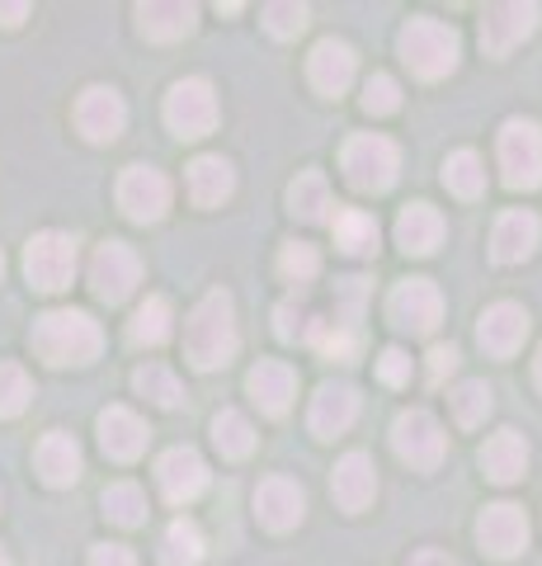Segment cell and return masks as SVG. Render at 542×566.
I'll list each match as a JSON object with an SVG mask.
<instances>
[{
	"label": "cell",
	"instance_id": "cell-1",
	"mask_svg": "<svg viewBox=\"0 0 542 566\" xmlns=\"http://www.w3.org/2000/svg\"><path fill=\"white\" fill-rule=\"evenodd\" d=\"M184 354H189V364L194 368H203V374L232 364V354H236V312H232V297H226L222 289H213L194 312H189Z\"/></svg>",
	"mask_w": 542,
	"mask_h": 566
},
{
	"label": "cell",
	"instance_id": "cell-2",
	"mask_svg": "<svg viewBox=\"0 0 542 566\" xmlns=\"http://www.w3.org/2000/svg\"><path fill=\"white\" fill-rule=\"evenodd\" d=\"M104 345L99 335V322L91 312H47L39 316V326H33V349H39V359H47L52 368H66V364H91Z\"/></svg>",
	"mask_w": 542,
	"mask_h": 566
},
{
	"label": "cell",
	"instance_id": "cell-3",
	"mask_svg": "<svg viewBox=\"0 0 542 566\" xmlns=\"http://www.w3.org/2000/svg\"><path fill=\"white\" fill-rule=\"evenodd\" d=\"M463 57V43L444 20H411L401 29V62L419 81H444Z\"/></svg>",
	"mask_w": 542,
	"mask_h": 566
},
{
	"label": "cell",
	"instance_id": "cell-4",
	"mask_svg": "<svg viewBox=\"0 0 542 566\" xmlns=\"http://www.w3.org/2000/svg\"><path fill=\"white\" fill-rule=\"evenodd\" d=\"M340 170L344 180L354 185L359 193H382L396 185V170H401V151L396 142L378 137V133H359L344 142V156H340Z\"/></svg>",
	"mask_w": 542,
	"mask_h": 566
},
{
	"label": "cell",
	"instance_id": "cell-5",
	"mask_svg": "<svg viewBox=\"0 0 542 566\" xmlns=\"http://www.w3.org/2000/svg\"><path fill=\"white\" fill-rule=\"evenodd\" d=\"M500 180L510 189L542 185V128L529 118H510L500 128Z\"/></svg>",
	"mask_w": 542,
	"mask_h": 566
},
{
	"label": "cell",
	"instance_id": "cell-6",
	"mask_svg": "<svg viewBox=\"0 0 542 566\" xmlns=\"http://www.w3.org/2000/svg\"><path fill=\"white\" fill-rule=\"evenodd\" d=\"M166 128L174 137H208L217 128V95L213 85L189 76V81H174L170 95H166Z\"/></svg>",
	"mask_w": 542,
	"mask_h": 566
},
{
	"label": "cell",
	"instance_id": "cell-7",
	"mask_svg": "<svg viewBox=\"0 0 542 566\" xmlns=\"http://www.w3.org/2000/svg\"><path fill=\"white\" fill-rule=\"evenodd\" d=\"M24 274L33 289L62 293L76 279V241L66 232H39L24 245Z\"/></svg>",
	"mask_w": 542,
	"mask_h": 566
},
{
	"label": "cell",
	"instance_id": "cell-8",
	"mask_svg": "<svg viewBox=\"0 0 542 566\" xmlns=\"http://www.w3.org/2000/svg\"><path fill=\"white\" fill-rule=\"evenodd\" d=\"M142 283V260H137V251L128 241H104L95 260H91V289L99 303H128L132 289Z\"/></svg>",
	"mask_w": 542,
	"mask_h": 566
},
{
	"label": "cell",
	"instance_id": "cell-9",
	"mask_svg": "<svg viewBox=\"0 0 542 566\" xmlns=\"http://www.w3.org/2000/svg\"><path fill=\"white\" fill-rule=\"evenodd\" d=\"M444 424L434 420L429 411H401L396 424H392V449L401 463H411L419 472H429V468H439L444 463Z\"/></svg>",
	"mask_w": 542,
	"mask_h": 566
},
{
	"label": "cell",
	"instance_id": "cell-10",
	"mask_svg": "<svg viewBox=\"0 0 542 566\" xmlns=\"http://www.w3.org/2000/svg\"><path fill=\"white\" fill-rule=\"evenodd\" d=\"M392 322L401 331H411V335H434L444 322V293L434 289L429 279H401L396 289H392Z\"/></svg>",
	"mask_w": 542,
	"mask_h": 566
},
{
	"label": "cell",
	"instance_id": "cell-11",
	"mask_svg": "<svg viewBox=\"0 0 542 566\" xmlns=\"http://www.w3.org/2000/svg\"><path fill=\"white\" fill-rule=\"evenodd\" d=\"M542 10L533 6V0H504V6H491L481 20V48L486 57H504V52H514L529 33L538 29Z\"/></svg>",
	"mask_w": 542,
	"mask_h": 566
},
{
	"label": "cell",
	"instance_id": "cell-12",
	"mask_svg": "<svg viewBox=\"0 0 542 566\" xmlns=\"http://www.w3.org/2000/svg\"><path fill=\"white\" fill-rule=\"evenodd\" d=\"M118 208L132 222H161L170 208V180L151 166H128L118 175Z\"/></svg>",
	"mask_w": 542,
	"mask_h": 566
},
{
	"label": "cell",
	"instance_id": "cell-13",
	"mask_svg": "<svg viewBox=\"0 0 542 566\" xmlns=\"http://www.w3.org/2000/svg\"><path fill=\"white\" fill-rule=\"evenodd\" d=\"M477 543H481L491 557H500V562L519 557L523 547H529V515H523L519 505H510V501L486 505L481 520H477Z\"/></svg>",
	"mask_w": 542,
	"mask_h": 566
},
{
	"label": "cell",
	"instance_id": "cell-14",
	"mask_svg": "<svg viewBox=\"0 0 542 566\" xmlns=\"http://www.w3.org/2000/svg\"><path fill=\"white\" fill-rule=\"evenodd\" d=\"M307 515V495L297 482H288V476H269V482H259L255 491V520L269 528V534H288V528H297Z\"/></svg>",
	"mask_w": 542,
	"mask_h": 566
},
{
	"label": "cell",
	"instance_id": "cell-15",
	"mask_svg": "<svg viewBox=\"0 0 542 566\" xmlns=\"http://www.w3.org/2000/svg\"><path fill=\"white\" fill-rule=\"evenodd\" d=\"M156 482H161V495L170 505H189L208 491V463L194 449H170L156 463Z\"/></svg>",
	"mask_w": 542,
	"mask_h": 566
},
{
	"label": "cell",
	"instance_id": "cell-16",
	"mask_svg": "<svg viewBox=\"0 0 542 566\" xmlns=\"http://www.w3.org/2000/svg\"><path fill=\"white\" fill-rule=\"evenodd\" d=\"M124 123H128L124 95L109 91V85H91V91L76 99V128L91 137V142H99V147L124 133Z\"/></svg>",
	"mask_w": 542,
	"mask_h": 566
},
{
	"label": "cell",
	"instance_id": "cell-17",
	"mask_svg": "<svg viewBox=\"0 0 542 566\" xmlns=\"http://www.w3.org/2000/svg\"><path fill=\"white\" fill-rule=\"evenodd\" d=\"M330 495H336V505L349 510V515H359V510L373 505L378 495V468L369 453H344L336 463V476H330Z\"/></svg>",
	"mask_w": 542,
	"mask_h": 566
},
{
	"label": "cell",
	"instance_id": "cell-18",
	"mask_svg": "<svg viewBox=\"0 0 542 566\" xmlns=\"http://www.w3.org/2000/svg\"><path fill=\"white\" fill-rule=\"evenodd\" d=\"M523 335H529V312H523L519 303L486 307L481 326H477V340H481V349L491 354V359H510V354H519Z\"/></svg>",
	"mask_w": 542,
	"mask_h": 566
},
{
	"label": "cell",
	"instance_id": "cell-19",
	"mask_svg": "<svg viewBox=\"0 0 542 566\" xmlns=\"http://www.w3.org/2000/svg\"><path fill=\"white\" fill-rule=\"evenodd\" d=\"M147 420L142 416H132L128 406H109V411L99 416V449L114 458V463H132V458H142L147 453Z\"/></svg>",
	"mask_w": 542,
	"mask_h": 566
},
{
	"label": "cell",
	"instance_id": "cell-20",
	"mask_svg": "<svg viewBox=\"0 0 542 566\" xmlns=\"http://www.w3.org/2000/svg\"><path fill=\"white\" fill-rule=\"evenodd\" d=\"M359 416V392L349 382H326L317 387V397H311V411H307V424L317 439H336L344 434L349 424Z\"/></svg>",
	"mask_w": 542,
	"mask_h": 566
},
{
	"label": "cell",
	"instance_id": "cell-21",
	"mask_svg": "<svg viewBox=\"0 0 542 566\" xmlns=\"http://www.w3.org/2000/svg\"><path fill=\"white\" fill-rule=\"evenodd\" d=\"M246 392L265 416H288V406L297 397V374L278 359H259L246 374Z\"/></svg>",
	"mask_w": 542,
	"mask_h": 566
},
{
	"label": "cell",
	"instance_id": "cell-22",
	"mask_svg": "<svg viewBox=\"0 0 542 566\" xmlns=\"http://www.w3.org/2000/svg\"><path fill=\"white\" fill-rule=\"evenodd\" d=\"M354 48L340 43V39H326L311 48V57H307V76L311 85H317L321 95H344L349 91V81H354Z\"/></svg>",
	"mask_w": 542,
	"mask_h": 566
},
{
	"label": "cell",
	"instance_id": "cell-23",
	"mask_svg": "<svg viewBox=\"0 0 542 566\" xmlns=\"http://www.w3.org/2000/svg\"><path fill=\"white\" fill-rule=\"evenodd\" d=\"M538 237H542V222L533 218V212H500L496 218V232H491V255L500 264H519V260H529L538 251Z\"/></svg>",
	"mask_w": 542,
	"mask_h": 566
},
{
	"label": "cell",
	"instance_id": "cell-24",
	"mask_svg": "<svg viewBox=\"0 0 542 566\" xmlns=\"http://www.w3.org/2000/svg\"><path fill=\"white\" fill-rule=\"evenodd\" d=\"M523 468H529V444H523V434L519 430H500L486 439V449H481V472L491 476V482L500 486H510L523 476Z\"/></svg>",
	"mask_w": 542,
	"mask_h": 566
},
{
	"label": "cell",
	"instance_id": "cell-25",
	"mask_svg": "<svg viewBox=\"0 0 542 566\" xmlns=\"http://www.w3.org/2000/svg\"><path fill=\"white\" fill-rule=\"evenodd\" d=\"M199 10L184 6V0H151V6H137V24H142V33L151 43H174L184 39L189 29H194Z\"/></svg>",
	"mask_w": 542,
	"mask_h": 566
},
{
	"label": "cell",
	"instance_id": "cell-26",
	"mask_svg": "<svg viewBox=\"0 0 542 566\" xmlns=\"http://www.w3.org/2000/svg\"><path fill=\"white\" fill-rule=\"evenodd\" d=\"M33 463H39V476H43L47 486H72L76 476H81V449H76L72 434L52 430V434L39 439V453H33Z\"/></svg>",
	"mask_w": 542,
	"mask_h": 566
},
{
	"label": "cell",
	"instance_id": "cell-27",
	"mask_svg": "<svg viewBox=\"0 0 542 566\" xmlns=\"http://www.w3.org/2000/svg\"><path fill=\"white\" fill-rule=\"evenodd\" d=\"M439 241H444L439 208H429V203L401 208V218H396V245H401V251H406V255H429Z\"/></svg>",
	"mask_w": 542,
	"mask_h": 566
},
{
	"label": "cell",
	"instance_id": "cell-28",
	"mask_svg": "<svg viewBox=\"0 0 542 566\" xmlns=\"http://www.w3.org/2000/svg\"><path fill=\"white\" fill-rule=\"evenodd\" d=\"M236 189V170L222 161V156H199L194 166H189V199L199 208H222L232 199Z\"/></svg>",
	"mask_w": 542,
	"mask_h": 566
},
{
	"label": "cell",
	"instance_id": "cell-29",
	"mask_svg": "<svg viewBox=\"0 0 542 566\" xmlns=\"http://www.w3.org/2000/svg\"><path fill=\"white\" fill-rule=\"evenodd\" d=\"M330 208H336V203H330L326 175H321V170L297 175L293 189H288V212H293V218H302V222H326Z\"/></svg>",
	"mask_w": 542,
	"mask_h": 566
},
{
	"label": "cell",
	"instance_id": "cell-30",
	"mask_svg": "<svg viewBox=\"0 0 542 566\" xmlns=\"http://www.w3.org/2000/svg\"><path fill=\"white\" fill-rule=\"evenodd\" d=\"M170 322H174V312H170L166 297H147V303L132 312V322H128V340H132L137 349L166 345V340H170Z\"/></svg>",
	"mask_w": 542,
	"mask_h": 566
},
{
	"label": "cell",
	"instance_id": "cell-31",
	"mask_svg": "<svg viewBox=\"0 0 542 566\" xmlns=\"http://www.w3.org/2000/svg\"><path fill=\"white\" fill-rule=\"evenodd\" d=\"M336 245L344 255H373L378 251V222L363 208H344L336 212Z\"/></svg>",
	"mask_w": 542,
	"mask_h": 566
},
{
	"label": "cell",
	"instance_id": "cell-32",
	"mask_svg": "<svg viewBox=\"0 0 542 566\" xmlns=\"http://www.w3.org/2000/svg\"><path fill=\"white\" fill-rule=\"evenodd\" d=\"M203 562V534L194 520H174L161 538V566H199Z\"/></svg>",
	"mask_w": 542,
	"mask_h": 566
},
{
	"label": "cell",
	"instance_id": "cell-33",
	"mask_svg": "<svg viewBox=\"0 0 542 566\" xmlns=\"http://www.w3.org/2000/svg\"><path fill=\"white\" fill-rule=\"evenodd\" d=\"M444 185L458 193V199H481V189H486V166H481V156L477 151H453L448 161H444Z\"/></svg>",
	"mask_w": 542,
	"mask_h": 566
},
{
	"label": "cell",
	"instance_id": "cell-34",
	"mask_svg": "<svg viewBox=\"0 0 542 566\" xmlns=\"http://www.w3.org/2000/svg\"><path fill=\"white\" fill-rule=\"evenodd\" d=\"M213 444H217V453L222 458H246L251 449H255V430H251V420L241 416V411H217L213 416Z\"/></svg>",
	"mask_w": 542,
	"mask_h": 566
},
{
	"label": "cell",
	"instance_id": "cell-35",
	"mask_svg": "<svg viewBox=\"0 0 542 566\" xmlns=\"http://www.w3.org/2000/svg\"><path fill=\"white\" fill-rule=\"evenodd\" d=\"M104 515H109L118 528H137V524H147V495L142 486H132V482H114L109 491H104Z\"/></svg>",
	"mask_w": 542,
	"mask_h": 566
},
{
	"label": "cell",
	"instance_id": "cell-36",
	"mask_svg": "<svg viewBox=\"0 0 542 566\" xmlns=\"http://www.w3.org/2000/svg\"><path fill=\"white\" fill-rule=\"evenodd\" d=\"M132 387H137V392H142L147 401L166 406V411H174V406H184V387H180V378H174L170 368H161V364L137 368V374H132Z\"/></svg>",
	"mask_w": 542,
	"mask_h": 566
},
{
	"label": "cell",
	"instance_id": "cell-37",
	"mask_svg": "<svg viewBox=\"0 0 542 566\" xmlns=\"http://www.w3.org/2000/svg\"><path fill=\"white\" fill-rule=\"evenodd\" d=\"M448 401H453V416H458V424H467V430H471V424H481L486 416H491V406H496L491 387L477 382V378L453 387V397H448Z\"/></svg>",
	"mask_w": 542,
	"mask_h": 566
},
{
	"label": "cell",
	"instance_id": "cell-38",
	"mask_svg": "<svg viewBox=\"0 0 542 566\" xmlns=\"http://www.w3.org/2000/svg\"><path fill=\"white\" fill-rule=\"evenodd\" d=\"M33 397V382L20 364H10V359H0V420H14L29 406Z\"/></svg>",
	"mask_w": 542,
	"mask_h": 566
},
{
	"label": "cell",
	"instance_id": "cell-39",
	"mask_svg": "<svg viewBox=\"0 0 542 566\" xmlns=\"http://www.w3.org/2000/svg\"><path fill=\"white\" fill-rule=\"evenodd\" d=\"M265 29L274 33V39H297V33L307 29V20H311V10L302 6V0H274V6H265Z\"/></svg>",
	"mask_w": 542,
	"mask_h": 566
},
{
	"label": "cell",
	"instance_id": "cell-40",
	"mask_svg": "<svg viewBox=\"0 0 542 566\" xmlns=\"http://www.w3.org/2000/svg\"><path fill=\"white\" fill-rule=\"evenodd\" d=\"M396 104H401V85L387 76V71H373L369 81H363V114H396Z\"/></svg>",
	"mask_w": 542,
	"mask_h": 566
},
{
	"label": "cell",
	"instance_id": "cell-41",
	"mask_svg": "<svg viewBox=\"0 0 542 566\" xmlns=\"http://www.w3.org/2000/svg\"><path fill=\"white\" fill-rule=\"evenodd\" d=\"M317 270H321V255L311 251V245H302V241L284 245V255H278V274H284L288 283H307V279H317Z\"/></svg>",
	"mask_w": 542,
	"mask_h": 566
},
{
	"label": "cell",
	"instance_id": "cell-42",
	"mask_svg": "<svg viewBox=\"0 0 542 566\" xmlns=\"http://www.w3.org/2000/svg\"><path fill=\"white\" fill-rule=\"evenodd\" d=\"M378 378L387 382V387H401L411 378V359L401 349H382V359H378Z\"/></svg>",
	"mask_w": 542,
	"mask_h": 566
},
{
	"label": "cell",
	"instance_id": "cell-43",
	"mask_svg": "<svg viewBox=\"0 0 542 566\" xmlns=\"http://www.w3.org/2000/svg\"><path fill=\"white\" fill-rule=\"evenodd\" d=\"M91 566H137V557L124 543H95L91 547Z\"/></svg>",
	"mask_w": 542,
	"mask_h": 566
},
{
	"label": "cell",
	"instance_id": "cell-44",
	"mask_svg": "<svg viewBox=\"0 0 542 566\" xmlns=\"http://www.w3.org/2000/svg\"><path fill=\"white\" fill-rule=\"evenodd\" d=\"M453 368H458V349H453V345H434L429 349V382L439 387L453 374Z\"/></svg>",
	"mask_w": 542,
	"mask_h": 566
},
{
	"label": "cell",
	"instance_id": "cell-45",
	"mask_svg": "<svg viewBox=\"0 0 542 566\" xmlns=\"http://www.w3.org/2000/svg\"><path fill=\"white\" fill-rule=\"evenodd\" d=\"M274 322H278V326H274V331H278V340H297V335H307V326L297 322V312H293V307H278V312H274Z\"/></svg>",
	"mask_w": 542,
	"mask_h": 566
},
{
	"label": "cell",
	"instance_id": "cell-46",
	"mask_svg": "<svg viewBox=\"0 0 542 566\" xmlns=\"http://www.w3.org/2000/svg\"><path fill=\"white\" fill-rule=\"evenodd\" d=\"M29 20V6H24V0H0V24H6V29H20Z\"/></svg>",
	"mask_w": 542,
	"mask_h": 566
},
{
	"label": "cell",
	"instance_id": "cell-47",
	"mask_svg": "<svg viewBox=\"0 0 542 566\" xmlns=\"http://www.w3.org/2000/svg\"><path fill=\"white\" fill-rule=\"evenodd\" d=\"M411 566H448V562H444V553H419Z\"/></svg>",
	"mask_w": 542,
	"mask_h": 566
},
{
	"label": "cell",
	"instance_id": "cell-48",
	"mask_svg": "<svg viewBox=\"0 0 542 566\" xmlns=\"http://www.w3.org/2000/svg\"><path fill=\"white\" fill-rule=\"evenodd\" d=\"M533 382H538V392H542V349H538V359H533Z\"/></svg>",
	"mask_w": 542,
	"mask_h": 566
},
{
	"label": "cell",
	"instance_id": "cell-49",
	"mask_svg": "<svg viewBox=\"0 0 542 566\" xmlns=\"http://www.w3.org/2000/svg\"><path fill=\"white\" fill-rule=\"evenodd\" d=\"M0 566H10V557H6V547H0Z\"/></svg>",
	"mask_w": 542,
	"mask_h": 566
},
{
	"label": "cell",
	"instance_id": "cell-50",
	"mask_svg": "<svg viewBox=\"0 0 542 566\" xmlns=\"http://www.w3.org/2000/svg\"><path fill=\"white\" fill-rule=\"evenodd\" d=\"M0 274H6V260H0Z\"/></svg>",
	"mask_w": 542,
	"mask_h": 566
}]
</instances>
